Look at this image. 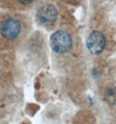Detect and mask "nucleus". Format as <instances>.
Returning <instances> with one entry per match:
<instances>
[{
  "label": "nucleus",
  "instance_id": "1",
  "mask_svg": "<svg viewBox=\"0 0 116 124\" xmlns=\"http://www.w3.org/2000/svg\"><path fill=\"white\" fill-rule=\"evenodd\" d=\"M50 45L55 52L63 54L70 50L72 46V39L67 32L63 31H57L50 37Z\"/></svg>",
  "mask_w": 116,
  "mask_h": 124
},
{
  "label": "nucleus",
  "instance_id": "2",
  "mask_svg": "<svg viewBox=\"0 0 116 124\" xmlns=\"http://www.w3.org/2000/svg\"><path fill=\"white\" fill-rule=\"evenodd\" d=\"M57 10L52 4H45L42 6L36 12V19L43 26H51L57 19Z\"/></svg>",
  "mask_w": 116,
  "mask_h": 124
},
{
  "label": "nucleus",
  "instance_id": "3",
  "mask_svg": "<svg viewBox=\"0 0 116 124\" xmlns=\"http://www.w3.org/2000/svg\"><path fill=\"white\" fill-rule=\"evenodd\" d=\"M1 35L7 40L17 38L21 32V23L14 17H8L3 22L1 25Z\"/></svg>",
  "mask_w": 116,
  "mask_h": 124
},
{
  "label": "nucleus",
  "instance_id": "4",
  "mask_svg": "<svg viewBox=\"0 0 116 124\" xmlns=\"http://www.w3.org/2000/svg\"><path fill=\"white\" fill-rule=\"evenodd\" d=\"M106 44V39L103 34L100 31H93L87 39V47L89 52L97 55L102 52Z\"/></svg>",
  "mask_w": 116,
  "mask_h": 124
},
{
  "label": "nucleus",
  "instance_id": "5",
  "mask_svg": "<svg viewBox=\"0 0 116 124\" xmlns=\"http://www.w3.org/2000/svg\"><path fill=\"white\" fill-rule=\"evenodd\" d=\"M106 99L110 104H116V89H108L106 91Z\"/></svg>",
  "mask_w": 116,
  "mask_h": 124
},
{
  "label": "nucleus",
  "instance_id": "6",
  "mask_svg": "<svg viewBox=\"0 0 116 124\" xmlns=\"http://www.w3.org/2000/svg\"><path fill=\"white\" fill-rule=\"evenodd\" d=\"M17 1L23 4H30V3L33 2L34 0H17Z\"/></svg>",
  "mask_w": 116,
  "mask_h": 124
}]
</instances>
